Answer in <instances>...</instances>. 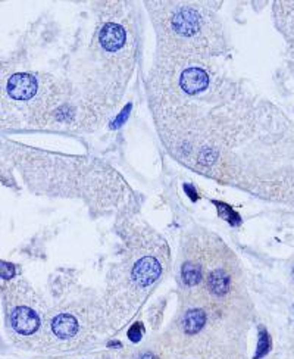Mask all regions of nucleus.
<instances>
[{
	"instance_id": "f257e3e1",
	"label": "nucleus",
	"mask_w": 294,
	"mask_h": 359,
	"mask_svg": "<svg viewBox=\"0 0 294 359\" xmlns=\"http://www.w3.org/2000/svg\"><path fill=\"white\" fill-rule=\"evenodd\" d=\"M9 324L15 334L21 337L34 336L42 327V315L28 305H16L9 312Z\"/></svg>"
},
{
	"instance_id": "f03ea898",
	"label": "nucleus",
	"mask_w": 294,
	"mask_h": 359,
	"mask_svg": "<svg viewBox=\"0 0 294 359\" xmlns=\"http://www.w3.org/2000/svg\"><path fill=\"white\" fill-rule=\"evenodd\" d=\"M52 333L53 336L59 339V340H63V342H68V340H72L75 339L78 334H80V322H78V318L69 312H60L53 319H52Z\"/></svg>"
},
{
	"instance_id": "7ed1b4c3",
	"label": "nucleus",
	"mask_w": 294,
	"mask_h": 359,
	"mask_svg": "<svg viewBox=\"0 0 294 359\" xmlns=\"http://www.w3.org/2000/svg\"><path fill=\"white\" fill-rule=\"evenodd\" d=\"M36 91V81L28 75H16L9 83V93L13 99H28Z\"/></svg>"
},
{
	"instance_id": "20e7f679",
	"label": "nucleus",
	"mask_w": 294,
	"mask_h": 359,
	"mask_svg": "<svg viewBox=\"0 0 294 359\" xmlns=\"http://www.w3.org/2000/svg\"><path fill=\"white\" fill-rule=\"evenodd\" d=\"M125 40V34L122 30L115 25H108L103 28L100 34V42L106 50H118Z\"/></svg>"
},
{
	"instance_id": "39448f33",
	"label": "nucleus",
	"mask_w": 294,
	"mask_h": 359,
	"mask_svg": "<svg viewBox=\"0 0 294 359\" xmlns=\"http://www.w3.org/2000/svg\"><path fill=\"white\" fill-rule=\"evenodd\" d=\"M271 351V337L268 336L266 330L260 328L259 331V342H257V349H256V354L253 359H260L265 358L268 355V352Z\"/></svg>"
},
{
	"instance_id": "423d86ee",
	"label": "nucleus",
	"mask_w": 294,
	"mask_h": 359,
	"mask_svg": "<svg viewBox=\"0 0 294 359\" xmlns=\"http://www.w3.org/2000/svg\"><path fill=\"white\" fill-rule=\"evenodd\" d=\"M143 336H144V327H143L141 322H135V324L128 330V339H129L132 343L140 342Z\"/></svg>"
},
{
	"instance_id": "0eeeda50",
	"label": "nucleus",
	"mask_w": 294,
	"mask_h": 359,
	"mask_svg": "<svg viewBox=\"0 0 294 359\" xmlns=\"http://www.w3.org/2000/svg\"><path fill=\"white\" fill-rule=\"evenodd\" d=\"M13 274H15V268H13V265L12 264H1V277L3 278H10V277H13Z\"/></svg>"
},
{
	"instance_id": "6e6552de",
	"label": "nucleus",
	"mask_w": 294,
	"mask_h": 359,
	"mask_svg": "<svg viewBox=\"0 0 294 359\" xmlns=\"http://www.w3.org/2000/svg\"><path fill=\"white\" fill-rule=\"evenodd\" d=\"M138 359H159L156 355H153L152 352H144V354H141Z\"/></svg>"
}]
</instances>
